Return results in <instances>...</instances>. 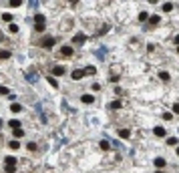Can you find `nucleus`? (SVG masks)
Instances as JSON below:
<instances>
[{
	"mask_svg": "<svg viewBox=\"0 0 179 173\" xmlns=\"http://www.w3.org/2000/svg\"><path fill=\"white\" fill-rule=\"evenodd\" d=\"M54 42H56V40H54L52 36H44V38L38 40V47H40V48H52Z\"/></svg>",
	"mask_w": 179,
	"mask_h": 173,
	"instance_id": "nucleus-1",
	"label": "nucleus"
},
{
	"mask_svg": "<svg viewBox=\"0 0 179 173\" xmlns=\"http://www.w3.org/2000/svg\"><path fill=\"white\" fill-rule=\"evenodd\" d=\"M50 75H54V77H62V75H66V69L62 67V64H54V67L50 69Z\"/></svg>",
	"mask_w": 179,
	"mask_h": 173,
	"instance_id": "nucleus-2",
	"label": "nucleus"
},
{
	"mask_svg": "<svg viewBox=\"0 0 179 173\" xmlns=\"http://www.w3.org/2000/svg\"><path fill=\"white\" fill-rule=\"evenodd\" d=\"M73 42H75V45H85V42H87V34H83V32H79V34H75V38H73Z\"/></svg>",
	"mask_w": 179,
	"mask_h": 173,
	"instance_id": "nucleus-3",
	"label": "nucleus"
},
{
	"mask_svg": "<svg viewBox=\"0 0 179 173\" xmlns=\"http://www.w3.org/2000/svg\"><path fill=\"white\" fill-rule=\"evenodd\" d=\"M71 77H73L75 81H79V79H83V77H85V69H75Z\"/></svg>",
	"mask_w": 179,
	"mask_h": 173,
	"instance_id": "nucleus-4",
	"label": "nucleus"
},
{
	"mask_svg": "<svg viewBox=\"0 0 179 173\" xmlns=\"http://www.w3.org/2000/svg\"><path fill=\"white\" fill-rule=\"evenodd\" d=\"M73 52H75L73 47H62L60 48V56H73Z\"/></svg>",
	"mask_w": 179,
	"mask_h": 173,
	"instance_id": "nucleus-5",
	"label": "nucleus"
},
{
	"mask_svg": "<svg viewBox=\"0 0 179 173\" xmlns=\"http://www.w3.org/2000/svg\"><path fill=\"white\" fill-rule=\"evenodd\" d=\"M34 24H47V16L44 14H34Z\"/></svg>",
	"mask_w": 179,
	"mask_h": 173,
	"instance_id": "nucleus-6",
	"label": "nucleus"
},
{
	"mask_svg": "<svg viewBox=\"0 0 179 173\" xmlns=\"http://www.w3.org/2000/svg\"><path fill=\"white\" fill-rule=\"evenodd\" d=\"M26 81H30V83H36V81H38V75H36V71H28V73H26Z\"/></svg>",
	"mask_w": 179,
	"mask_h": 173,
	"instance_id": "nucleus-7",
	"label": "nucleus"
},
{
	"mask_svg": "<svg viewBox=\"0 0 179 173\" xmlns=\"http://www.w3.org/2000/svg\"><path fill=\"white\" fill-rule=\"evenodd\" d=\"M161 22V18L157 16V14H153V16H149V26H157Z\"/></svg>",
	"mask_w": 179,
	"mask_h": 173,
	"instance_id": "nucleus-8",
	"label": "nucleus"
},
{
	"mask_svg": "<svg viewBox=\"0 0 179 173\" xmlns=\"http://www.w3.org/2000/svg\"><path fill=\"white\" fill-rule=\"evenodd\" d=\"M81 101H83L85 105H93V103H95V97H93V95H83Z\"/></svg>",
	"mask_w": 179,
	"mask_h": 173,
	"instance_id": "nucleus-9",
	"label": "nucleus"
},
{
	"mask_svg": "<svg viewBox=\"0 0 179 173\" xmlns=\"http://www.w3.org/2000/svg\"><path fill=\"white\" fill-rule=\"evenodd\" d=\"M153 135H155V137H165V129L157 125V127H155V129H153Z\"/></svg>",
	"mask_w": 179,
	"mask_h": 173,
	"instance_id": "nucleus-10",
	"label": "nucleus"
},
{
	"mask_svg": "<svg viewBox=\"0 0 179 173\" xmlns=\"http://www.w3.org/2000/svg\"><path fill=\"white\" fill-rule=\"evenodd\" d=\"M153 163H155V167H157V169H163V167H165V159H163V157H155Z\"/></svg>",
	"mask_w": 179,
	"mask_h": 173,
	"instance_id": "nucleus-11",
	"label": "nucleus"
},
{
	"mask_svg": "<svg viewBox=\"0 0 179 173\" xmlns=\"http://www.w3.org/2000/svg\"><path fill=\"white\" fill-rule=\"evenodd\" d=\"M4 163H6V165H8V167H16V157H14V155H8V157H6V161H4Z\"/></svg>",
	"mask_w": 179,
	"mask_h": 173,
	"instance_id": "nucleus-12",
	"label": "nucleus"
},
{
	"mask_svg": "<svg viewBox=\"0 0 179 173\" xmlns=\"http://www.w3.org/2000/svg\"><path fill=\"white\" fill-rule=\"evenodd\" d=\"M119 137L121 139H129L131 137V131H129V129H119Z\"/></svg>",
	"mask_w": 179,
	"mask_h": 173,
	"instance_id": "nucleus-13",
	"label": "nucleus"
},
{
	"mask_svg": "<svg viewBox=\"0 0 179 173\" xmlns=\"http://www.w3.org/2000/svg\"><path fill=\"white\" fill-rule=\"evenodd\" d=\"M10 111H12V113H20V111H22V105H20V103H12V105H10Z\"/></svg>",
	"mask_w": 179,
	"mask_h": 173,
	"instance_id": "nucleus-14",
	"label": "nucleus"
},
{
	"mask_svg": "<svg viewBox=\"0 0 179 173\" xmlns=\"http://www.w3.org/2000/svg\"><path fill=\"white\" fill-rule=\"evenodd\" d=\"M10 56H12L10 50H0V60H6V58H10Z\"/></svg>",
	"mask_w": 179,
	"mask_h": 173,
	"instance_id": "nucleus-15",
	"label": "nucleus"
},
{
	"mask_svg": "<svg viewBox=\"0 0 179 173\" xmlns=\"http://www.w3.org/2000/svg\"><path fill=\"white\" fill-rule=\"evenodd\" d=\"M8 125H10L12 129H20V125H22V123H20L18 119H12V121H8Z\"/></svg>",
	"mask_w": 179,
	"mask_h": 173,
	"instance_id": "nucleus-16",
	"label": "nucleus"
},
{
	"mask_svg": "<svg viewBox=\"0 0 179 173\" xmlns=\"http://www.w3.org/2000/svg\"><path fill=\"white\" fill-rule=\"evenodd\" d=\"M8 147H10V149H14V151H18V149H20V141H18V139H16V141H10V143H8Z\"/></svg>",
	"mask_w": 179,
	"mask_h": 173,
	"instance_id": "nucleus-17",
	"label": "nucleus"
},
{
	"mask_svg": "<svg viewBox=\"0 0 179 173\" xmlns=\"http://www.w3.org/2000/svg\"><path fill=\"white\" fill-rule=\"evenodd\" d=\"M99 145H101V149H103V151H109V149H111V143H109L107 139H103V141H101Z\"/></svg>",
	"mask_w": 179,
	"mask_h": 173,
	"instance_id": "nucleus-18",
	"label": "nucleus"
},
{
	"mask_svg": "<svg viewBox=\"0 0 179 173\" xmlns=\"http://www.w3.org/2000/svg\"><path fill=\"white\" fill-rule=\"evenodd\" d=\"M2 20H4V22H8V24H12V14H10V12H4V14H2Z\"/></svg>",
	"mask_w": 179,
	"mask_h": 173,
	"instance_id": "nucleus-19",
	"label": "nucleus"
},
{
	"mask_svg": "<svg viewBox=\"0 0 179 173\" xmlns=\"http://www.w3.org/2000/svg\"><path fill=\"white\" fill-rule=\"evenodd\" d=\"M109 107H111V109H115V111H117V109H121V107H123V103H121V101H113V103H111Z\"/></svg>",
	"mask_w": 179,
	"mask_h": 173,
	"instance_id": "nucleus-20",
	"label": "nucleus"
},
{
	"mask_svg": "<svg viewBox=\"0 0 179 173\" xmlns=\"http://www.w3.org/2000/svg\"><path fill=\"white\" fill-rule=\"evenodd\" d=\"M161 10H163V12H171V10H173V4H171V2H165V4L161 6Z\"/></svg>",
	"mask_w": 179,
	"mask_h": 173,
	"instance_id": "nucleus-21",
	"label": "nucleus"
},
{
	"mask_svg": "<svg viewBox=\"0 0 179 173\" xmlns=\"http://www.w3.org/2000/svg\"><path fill=\"white\" fill-rule=\"evenodd\" d=\"M159 79L167 83V81H169V73H167V71H161V73H159Z\"/></svg>",
	"mask_w": 179,
	"mask_h": 173,
	"instance_id": "nucleus-22",
	"label": "nucleus"
},
{
	"mask_svg": "<svg viewBox=\"0 0 179 173\" xmlns=\"http://www.w3.org/2000/svg\"><path fill=\"white\" fill-rule=\"evenodd\" d=\"M95 73H97L95 67H87V69H85V77H87V75H95Z\"/></svg>",
	"mask_w": 179,
	"mask_h": 173,
	"instance_id": "nucleus-23",
	"label": "nucleus"
},
{
	"mask_svg": "<svg viewBox=\"0 0 179 173\" xmlns=\"http://www.w3.org/2000/svg\"><path fill=\"white\" fill-rule=\"evenodd\" d=\"M139 20H141V22L149 20V12H139Z\"/></svg>",
	"mask_w": 179,
	"mask_h": 173,
	"instance_id": "nucleus-24",
	"label": "nucleus"
},
{
	"mask_svg": "<svg viewBox=\"0 0 179 173\" xmlns=\"http://www.w3.org/2000/svg\"><path fill=\"white\" fill-rule=\"evenodd\" d=\"M47 81H49V85H50V87H58V83H56V79H54V77H47Z\"/></svg>",
	"mask_w": 179,
	"mask_h": 173,
	"instance_id": "nucleus-25",
	"label": "nucleus"
},
{
	"mask_svg": "<svg viewBox=\"0 0 179 173\" xmlns=\"http://www.w3.org/2000/svg\"><path fill=\"white\" fill-rule=\"evenodd\" d=\"M22 2H20V0H10V2H8V6H12V8H18Z\"/></svg>",
	"mask_w": 179,
	"mask_h": 173,
	"instance_id": "nucleus-26",
	"label": "nucleus"
},
{
	"mask_svg": "<svg viewBox=\"0 0 179 173\" xmlns=\"http://www.w3.org/2000/svg\"><path fill=\"white\" fill-rule=\"evenodd\" d=\"M0 95H10V89H8V87H2V85H0Z\"/></svg>",
	"mask_w": 179,
	"mask_h": 173,
	"instance_id": "nucleus-27",
	"label": "nucleus"
},
{
	"mask_svg": "<svg viewBox=\"0 0 179 173\" xmlns=\"http://www.w3.org/2000/svg\"><path fill=\"white\" fill-rule=\"evenodd\" d=\"M44 28H47V24H34V30L36 32H44Z\"/></svg>",
	"mask_w": 179,
	"mask_h": 173,
	"instance_id": "nucleus-28",
	"label": "nucleus"
},
{
	"mask_svg": "<svg viewBox=\"0 0 179 173\" xmlns=\"http://www.w3.org/2000/svg\"><path fill=\"white\" fill-rule=\"evenodd\" d=\"M8 30H10L12 34H16V32H18V26H16V24L12 22V24H8Z\"/></svg>",
	"mask_w": 179,
	"mask_h": 173,
	"instance_id": "nucleus-29",
	"label": "nucleus"
},
{
	"mask_svg": "<svg viewBox=\"0 0 179 173\" xmlns=\"http://www.w3.org/2000/svg\"><path fill=\"white\" fill-rule=\"evenodd\" d=\"M167 145H171V147H175V145H177V139H175V137H171V139H167Z\"/></svg>",
	"mask_w": 179,
	"mask_h": 173,
	"instance_id": "nucleus-30",
	"label": "nucleus"
},
{
	"mask_svg": "<svg viewBox=\"0 0 179 173\" xmlns=\"http://www.w3.org/2000/svg\"><path fill=\"white\" fill-rule=\"evenodd\" d=\"M24 135V131H22V129H14V137H22Z\"/></svg>",
	"mask_w": 179,
	"mask_h": 173,
	"instance_id": "nucleus-31",
	"label": "nucleus"
},
{
	"mask_svg": "<svg viewBox=\"0 0 179 173\" xmlns=\"http://www.w3.org/2000/svg\"><path fill=\"white\" fill-rule=\"evenodd\" d=\"M109 81H111V83H119V75H111Z\"/></svg>",
	"mask_w": 179,
	"mask_h": 173,
	"instance_id": "nucleus-32",
	"label": "nucleus"
},
{
	"mask_svg": "<svg viewBox=\"0 0 179 173\" xmlns=\"http://www.w3.org/2000/svg\"><path fill=\"white\" fill-rule=\"evenodd\" d=\"M105 32H109V24H103V28L99 30V34H105Z\"/></svg>",
	"mask_w": 179,
	"mask_h": 173,
	"instance_id": "nucleus-33",
	"label": "nucleus"
},
{
	"mask_svg": "<svg viewBox=\"0 0 179 173\" xmlns=\"http://www.w3.org/2000/svg\"><path fill=\"white\" fill-rule=\"evenodd\" d=\"M26 147H28V151H36V143H32V141H30Z\"/></svg>",
	"mask_w": 179,
	"mask_h": 173,
	"instance_id": "nucleus-34",
	"label": "nucleus"
},
{
	"mask_svg": "<svg viewBox=\"0 0 179 173\" xmlns=\"http://www.w3.org/2000/svg\"><path fill=\"white\" fill-rule=\"evenodd\" d=\"M4 171H6V173H14L16 167H8V165H4Z\"/></svg>",
	"mask_w": 179,
	"mask_h": 173,
	"instance_id": "nucleus-35",
	"label": "nucleus"
},
{
	"mask_svg": "<svg viewBox=\"0 0 179 173\" xmlns=\"http://www.w3.org/2000/svg\"><path fill=\"white\" fill-rule=\"evenodd\" d=\"M173 113H175V115H179V105H173Z\"/></svg>",
	"mask_w": 179,
	"mask_h": 173,
	"instance_id": "nucleus-36",
	"label": "nucleus"
},
{
	"mask_svg": "<svg viewBox=\"0 0 179 173\" xmlns=\"http://www.w3.org/2000/svg\"><path fill=\"white\" fill-rule=\"evenodd\" d=\"M173 42H175V45H177V47H179V34H177V36H175V38H173Z\"/></svg>",
	"mask_w": 179,
	"mask_h": 173,
	"instance_id": "nucleus-37",
	"label": "nucleus"
},
{
	"mask_svg": "<svg viewBox=\"0 0 179 173\" xmlns=\"http://www.w3.org/2000/svg\"><path fill=\"white\" fill-rule=\"evenodd\" d=\"M2 40H4V36H2V32H0V42H2Z\"/></svg>",
	"mask_w": 179,
	"mask_h": 173,
	"instance_id": "nucleus-38",
	"label": "nucleus"
},
{
	"mask_svg": "<svg viewBox=\"0 0 179 173\" xmlns=\"http://www.w3.org/2000/svg\"><path fill=\"white\" fill-rule=\"evenodd\" d=\"M177 155H179V147H177Z\"/></svg>",
	"mask_w": 179,
	"mask_h": 173,
	"instance_id": "nucleus-39",
	"label": "nucleus"
},
{
	"mask_svg": "<svg viewBox=\"0 0 179 173\" xmlns=\"http://www.w3.org/2000/svg\"><path fill=\"white\" fill-rule=\"evenodd\" d=\"M177 52H179V47H177Z\"/></svg>",
	"mask_w": 179,
	"mask_h": 173,
	"instance_id": "nucleus-40",
	"label": "nucleus"
},
{
	"mask_svg": "<svg viewBox=\"0 0 179 173\" xmlns=\"http://www.w3.org/2000/svg\"><path fill=\"white\" fill-rule=\"evenodd\" d=\"M157 173H163V171H157Z\"/></svg>",
	"mask_w": 179,
	"mask_h": 173,
	"instance_id": "nucleus-41",
	"label": "nucleus"
}]
</instances>
